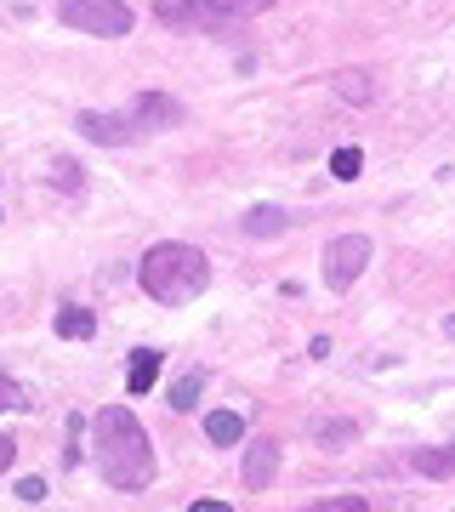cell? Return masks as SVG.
<instances>
[{
	"label": "cell",
	"mask_w": 455,
	"mask_h": 512,
	"mask_svg": "<svg viewBox=\"0 0 455 512\" xmlns=\"http://www.w3.org/2000/svg\"><path fill=\"white\" fill-rule=\"evenodd\" d=\"M91 456H97V473L109 478L114 490H148L154 484V444H148L143 421L131 410H97L91 416Z\"/></svg>",
	"instance_id": "obj_1"
},
{
	"label": "cell",
	"mask_w": 455,
	"mask_h": 512,
	"mask_svg": "<svg viewBox=\"0 0 455 512\" xmlns=\"http://www.w3.org/2000/svg\"><path fill=\"white\" fill-rule=\"evenodd\" d=\"M137 279H143V291L165 308H182V302H194V296L211 285V262H205L200 245H182V239H165L154 251H143L137 262Z\"/></svg>",
	"instance_id": "obj_2"
},
{
	"label": "cell",
	"mask_w": 455,
	"mask_h": 512,
	"mask_svg": "<svg viewBox=\"0 0 455 512\" xmlns=\"http://www.w3.org/2000/svg\"><path fill=\"white\" fill-rule=\"evenodd\" d=\"M57 18L80 29V35H97V40H120L131 35V6L126 0H57Z\"/></svg>",
	"instance_id": "obj_3"
},
{
	"label": "cell",
	"mask_w": 455,
	"mask_h": 512,
	"mask_svg": "<svg viewBox=\"0 0 455 512\" xmlns=\"http://www.w3.org/2000/svg\"><path fill=\"white\" fill-rule=\"evenodd\" d=\"M319 268H325L330 291H353V279L370 268V234H336V239H325Z\"/></svg>",
	"instance_id": "obj_4"
},
{
	"label": "cell",
	"mask_w": 455,
	"mask_h": 512,
	"mask_svg": "<svg viewBox=\"0 0 455 512\" xmlns=\"http://www.w3.org/2000/svg\"><path fill=\"white\" fill-rule=\"evenodd\" d=\"M80 137H91V143H103V148H126V143H143V131H137V120H131L126 109L109 114V109H86L80 120Z\"/></svg>",
	"instance_id": "obj_5"
},
{
	"label": "cell",
	"mask_w": 455,
	"mask_h": 512,
	"mask_svg": "<svg viewBox=\"0 0 455 512\" xmlns=\"http://www.w3.org/2000/svg\"><path fill=\"white\" fill-rule=\"evenodd\" d=\"M126 114L137 120V131H143V137H154V131H171V126H182V120H188V109H182L177 97H165V92H137Z\"/></svg>",
	"instance_id": "obj_6"
},
{
	"label": "cell",
	"mask_w": 455,
	"mask_h": 512,
	"mask_svg": "<svg viewBox=\"0 0 455 512\" xmlns=\"http://www.w3.org/2000/svg\"><path fill=\"white\" fill-rule=\"evenodd\" d=\"M279 439H251L245 444V490H268L273 478H279Z\"/></svg>",
	"instance_id": "obj_7"
},
{
	"label": "cell",
	"mask_w": 455,
	"mask_h": 512,
	"mask_svg": "<svg viewBox=\"0 0 455 512\" xmlns=\"http://www.w3.org/2000/svg\"><path fill=\"white\" fill-rule=\"evenodd\" d=\"M308 439L319 444V450H342V444L359 439V421H347V416H319V421H308Z\"/></svg>",
	"instance_id": "obj_8"
},
{
	"label": "cell",
	"mask_w": 455,
	"mask_h": 512,
	"mask_svg": "<svg viewBox=\"0 0 455 512\" xmlns=\"http://www.w3.org/2000/svg\"><path fill=\"white\" fill-rule=\"evenodd\" d=\"M239 228H245L251 239H273V234H285V228H291V217H285L279 205H251V211L239 217Z\"/></svg>",
	"instance_id": "obj_9"
},
{
	"label": "cell",
	"mask_w": 455,
	"mask_h": 512,
	"mask_svg": "<svg viewBox=\"0 0 455 512\" xmlns=\"http://www.w3.org/2000/svg\"><path fill=\"white\" fill-rule=\"evenodd\" d=\"M410 473H421V478H455V444L416 450V456H410Z\"/></svg>",
	"instance_id": "obj_10"
},
{
	"label": "cell",
	"mask_w": 455,
	"mask_h": 512,
	"mask_svg": "<svg viewBox=\"0 0 455 512\" xmlns=\"http://www.w3.org/2000/svg\"><path fill=\"white\" fill-rule=\"evenodd\" d=\"M205 439L222 444V450H234V444L245 439V416H239V410H211V416H205Z\"/></svg>",
	"instance_id": "obj_11"
},
{
	"label": "cell",
	"mask_w": 455,
	"mask_h": 512,
	"mask_svg": "<svg viewBox=\"0 0 455 512\" xmlns=\"http://www.w3.org/2000/svg\"><path fill=\"white\" fill-rule=\"evenodd\" d=\"M154 382H160V353H154V348H137V353L126 359V387H131V393H148Z\"/></svg>",
	"instance_id": "obj_12"
},
{
	"label": "cell",
	"mask_w": 455,
	"mask_h": 512,
	"mask_svg": "<svg viewBox=\"0 0 455 512\" xmlns=\"http://www.w3.org/2000/svg\"><path fill=\"white\" fill-rule=\"evenodd\" d=\"M57 336H69V342H86V336H97V313L63 308V313H57Z\"/></svg>",
	"instance_id": "obj_13"
},
{
	"label": "cell",
	"mask_w": 455,
	"mask_h": 512,
	"mask_svg": "<svg viewBox=\"0 0 455 512\" xmlns=\"http://www.w3.org/2000/svg\"><path fill=\"white\" fill-rule=\"evenodd\" d=\"M205 393V370H188L182 382H171V410H194Z\"/></svg>",
	"instance_id": "obj_14"
},
{
	"label": "cell",
	"mask_w": 455,
	"mask_h": 512,
	"mask_svg": "<svg viewBox=\"0 0 455 512\" xmlns=\"http://www.w3.org/2000/svg\"><path fill=\"white\" fill-rule=\"evenodd\" d=\"M336 92H342L347 103H370V97H376V86H370V74L342 69V74H336Z\"/></svg>",
	"instance_id": "obj_15"
},
{
	"label": "cell",
	"mask_w": 455,
	"mask_h": 512,
	"mask_svg": "<svg viewBox=\"0 0 455 512\" xmlns=\"http://www.w3.org/2000/svg\"><path fill=\"white\" fill-rule=\"evenodd\" d=\"M205 6H211V12H217V18H256V12H268L273 0H205Z\"/></svg>",
	"instance_id": "obj_16"
},
{
	"label": "cell",
	"mask_w": 455,
	"mask_h": 512,
	"mask_svg": "<svg viewBox=\"0 0 455 512\" xmlns=\"http://www.w3.org/2000/svg\"><path fill=\"white\" fill-rule=\"evenodd\" d=\"M359 171H364V154H359V148H336V154H330V177H336V183H353Z\"/></svg>",
	"instance_id": "obj_17"
},
{
	"label": "cell",
	"mask_w": 455,
	"mask_h": 512,
	"mask_svg": "<svg viewBox=\"0 0 455 512\" xmlns=\"http://www.w3.org/2000/svg\"><path fill=\"white\" fill-rule=\"evenodd\" d=\"M52 183L63 188V194H80V188H86V171L74 160H52Z\"/></svg>",
	"instance_id": "obj_18"
},
{
	"label": "cell",
	"mask_w": 455,
	"mask_h": 512,
	"mask_svg": "<svg viewBox=\"0 0 455 512\" xmlns=\"http://www.w3.org/2000/svg\"><path fill=\"white\" fill-rule=\"evenodd\" d=\"M0 410H29V393H23L6 370H0Z\"/></svg>",
	"instance_id": "obj_19"
},
{
	"label": "cell",
	"mask_w": 455,
	"mask_h": 512,
	"mask_svg": "<svg viewBox=\"0 0 455 512\" xmlns=\"http://www.w3.org/2000/svg\"><path fill=\"white\" fill-rule=\"evenodd\" d=\"M308 512H370V507H364L359 495H336V501H313Z\"/></svg>",
	"instance_id": "obj_20"
},
{
	"label": "cell",
	"mask_w": 455,
	"mask_h": 512,
	"mask_svg": "<svg viewBox=\"0 0 455 512\" xmlns=\"http://www.w3.org/2000/svg\"><path fill=\"white\" fill-rule=\"evenodd\" d=\"M18 501H46V484L40 478H18Z\"/></svg>",
	"instance_id": "obj_21"
},
{
	"label": "cell",
	"mask_w": 455,
	"mask_h": 512,
	"mask_svg": "<svg viewBox=\"0 0 455 512\" xmlns=\"http://www.w3.org/2000/svg\"><path fill=\"white\" fill-rule=\"evenodd\" d=\"M12 461H18V444H12V433H0V473H6Z\"/></svg>",
	"instance_id": "obj_22"
},
{
	"label": "cell",
	"mask_w": 455,
	"mask_h": 512,
	"mask_svg": "<svg viewBox=\"0 0 455 512\" xmlns=\"http://www.w3.org/2000/svg\"><path fill=\"white\" fill-rule=\"evenodd\" d=\"M188 512H234V507H228V501H194Z\"/></svg>",
	"instance_id": "obj_23"
}]
</instances>
